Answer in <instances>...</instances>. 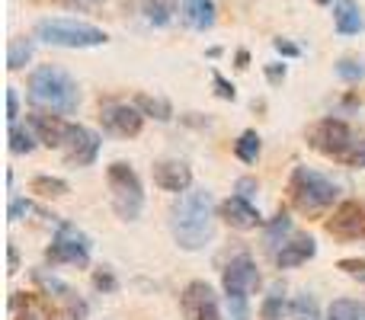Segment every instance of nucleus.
Wrapping results in <instances>:
<instances>
[{
    "label": "nucleus",
    "instance_id": "9b49d317",
    "mask_svg": "<svg viewBox=\"0 0 365 320\" xmlns=\"http://www.w3.org/2000/svg\"><path fill=\"white\" fill-rule=\"evenodd\" d=\"M327 231L340 240H359L365 237V208L359 202H343L327 221Z\"/></svg>",
    "mask_w": 365,
    "mask_h": 320
},
{
    "label": "nucleus",
    "instance_id": "7c9ffc66",
    "mask_svg": "<svg viewBox=\"0 0 365 320\" xmlns=\"http://www.w3.org/2000/svg\"><path fill=\"white\" fill-rule=\"evenodd\" d=\"M212 81H215V87H218V96H221V100H234V96H237V93H234V83H227L221 74H215Z\"/></svg>",
    "mask_w": 365,
    "mask_h": 320
},
{
    "label": "nucleus",
    "instance_id": "4468645a",
    "mask_svg": "<svg viewBox=\"0 0 365 320\" xmlns=\"http://www.w3.org/2000/svg\"><path fill=\"white\" fill-rule=\"evenodd\" d=\"M221 218L227 221L237 231H250V227H259V212L250 205V199H240V195H231L227 202H221Z\"/></svg>",
    "mask_w": 365,
    "mask_h": 320
},
{
    "label": "nucleus",
    "instance_id": "e433bc0d",
    "mask_svg": "<svg viewBox=\"0 0 365 320\" xmlns=\"http://www.w3.org/2000/svg\"><path fill=\"white\" fill-rule=\"evenodd\" d=\"M10 272H16V247H10Z\"/></svg>",
    "mask_w": 365,
    "mask_h": 320
},
{
    "label": "nucleus",
    "instance_id": "0eeeda50",
    "mask_svg": "<svg viewBox=\"0 0 365 320\" xmlns=\"http://www.w3.org/2000/svg\"><path fill=\"white\" fill-rule=\"evenodd\" d=\"M45 259L51 266H87L90 263V240L87 234H81L74 224H61L58 237L51 240V247L45 250Z\"/></svg>",
    "mask_w": 365,
    "mask_h": 320
},
{
    "label": "nucleus",
    "instance_id": "c9c22d12",
    "mask_svg": "<svg viewBox=\"0 0 365 320\" xmlns=\"http://www.w3.org/2000/svg\"><path fill=\"white\" fill-rule=\"evenodd\" d=\"M349 160H353V163H362V167H365V138L359 141V145H356V151H353V158H349Z\"/></svg>",
    "mask_w": 365,
    "mask_h": 320
},
{
    "label": "nucleus",
    "instance_id": "f8f14e48",
    "mask_svg": "<svg viewBox=\"0 0 365 320\" xmlns=\"http://www.w3.org/2000/svg\"><path fill=\"white\" fill-rule=\"evenodd\" d=\"M103 125L109 128L113 135H122V138H135L145 125V115H141L138 106H128V103H115V106L103 109Z\"/></svg>",
    "mask_w": 365,
    "mask_h": 320
},
{
    "label": "nucleus",
    "instance_id": "6ab92c4d",
    "mask_svg": "<svg viewBox=\"0 0 365 320\" xmlns=\"http://www.w3.org/2000/svg\"><path fill=\"white\" fill-rule=\"evenodd\" d=\"M182 23L195 32L215 26V0H182Z\"/></svg>",
    "mask_w": 365,
    "mask_h": 320
},
{
    "label": "nucleus",
    "instance_id": "473e14b6",
    "mask_svg": "<svg viewBox=\"0 0 365 320\" xmlns=\"http://www.w3.org/2000/svg\"><path fill=\"white\" fill-rule=\"evenodd\" d=\"M253 192H257V180H250V176L237 180V195H240V199H250Z\"/></svg>",
    "mask_w": 365,
    "mask_h": 320
},
{
    "label": "nucleus",
    "instance_id": "6e6552de",
    "mask_svg": "<svg viewBox=\"0 0 365 320\" xmlns=\"http://www.w3.org/2000/svg\"><path fill=\"white\" fill-rule=\"evenodd\" d=\"M311 145L317 148V151H324V154H330V158H353V135H349V128H346V122H340V119H324V122H317L314 128H311Z\"/></svg>",
    "mask_w": 365,
    "mask_h": 320
},
{
    "label": "nucleus",
    "instance_id": "423d86ee",
    "mask_svg": "<svg viewBox=\"0 0 365 320\" xmlns=\"http://www.w3.org/2000/svg\"><path fill=\"white\" fill-rule=\"evenodd\" d=\"M289 192H292V202H295L302 212H321V208L334 205V202H336V192H340V189H336L334 182L327 180V176L314 173V170L295 167Z\"/></svg>",
    "mask_w": 365,
    "mask_h": 320
},
{
    "label": "nucleus",
    "instance_id": "20e7f679",
    "mask_svg": "<svg viewBox=\"0 0 365 320\" xmlns=\"http://www.w3.org/2000/svg\"><path fill=\"white\" fill-rule=\"evenodd\" d=\"M106 182H109V199L122 221H135L145 205V192H141V180L128 163H109L106 167Z\"/></svg>",
    "mask_w": 365,
    "mask_h": 320
},
{
    "label": "nucleus",
    "instance_id": "cd10ccee",
    "mask_svg": "<svg viewBox=\"0 0 365 320\" xmlns=\"http://www.w3.org/2000/svg\"><path fill=\"white\" fill-rule=\"evenodd\" d=\"M32 58V45L29 42H10V58H6V64H10V71H19L26 61Z\"/></svg>",
    "mask_w": 365,
    "mask_h": 320
},
{
    "label": "nucleus",
    "instance_id": "ddd939ff",
    "mask_svg": "<svg viewBox=\"0 0 365 320\" xmlns=\"http://www.w3.org/2000/svg\"><path fill=\"white\" fill-rule=\"evenodd\" d=\"M154 182L167 192H186L192 186V170L182 160H160L154 163Z\"/></svg>",
    "mask_w": 365,
    "mask_h": 320
},
{
    "label": "nucleus",
    "instance_id": "f03ea898",
    "mask_svg": "<svg viewBox=\"0 0 365 320\" xmlns=\"http://www.w3.org/2000/svg\"><path fill=\"white\" fill-rule=\"evenodd\" d=\"M29 100L42 109H51V113H74L81 103V90L68 71L55 68V64H42L29 74Z\"/></svg>",
    "mask_w": 365,
    "mask_h": 320
},
{
    "label": "nucleus",
    "instance_id": "c756f323",
    "mask_svg": "<svg viewBox=\"0 0 365 320\" xmlns=\"http://www.w3.org/2000/svg\"><path fill=\"white\" fill-rule=\"evenodd\" d=\"M93 285H96V289H103V291H115V285H119V282H115V276L109 269H103V272H96V276H93Z\"/></svg>",
    "mask_w": 365,
    "mask_h": 320
},
{
    "label": "nucleus",
    "instance_id": "58836bf2",
    "mask_svg": "<svg viewBox=\"0 0 365 320\" xmlns=\"http://www.w3.org/2000/svg\"><path fill=\"white\" fill-rule=\"evenodd\" d=\"M317 4H330V0H317Z\"/></svg>",
    "mask_w": 365,
    "mask_h": 320
},
{
    "label": "nucleus",
    "instance_id": "a878e982",
    "mask_svg": "<svg viewBox=\"0 0 365 320\" xmlns=\"http://www.w3.org/2000/svg\"><path fill=\"white\" fill-rule=\"evenodd\" d=\"M292 317H295V320H321V317H317V304H314V298L298 295L295 301H292Z\"/></svg>",
    "mask_w": 365,
    "mask_h": 320
},
{
    "label": "nucleus",
    "instance_id": "4c0bfd02",
    "mask_svg": "<svg viewBox=\"0 0 365 320\" xmlns=\"http://www.w3.org/2000/svg\"><path fill=\"white\" fill-rule=\"evenodd\" d=\"M237 68H247V51H237Z\"/></svg>",
    "mask_w": 365,
    "mask_h": 320
},
{
    "label": "nucleus",
    "instance_id": "bb28decb",
    "mask_svg": "<svg viewBox=\"0 0 365 320\" xmlns=\"http://www.w3.org/2000/svg\"><path fill=\"white\" fill-rule=\"evenodd\" d=\"M336 77H343V81H346V83L362 81V77H365L362 61H356V58H343V61L336 64Z\"/></svg>",
    "mask_w": 365,
    "mask_h": 320
},
{
    "label": "nucleus",
    "instance_id": "dca6fc26",
    "mask_svg": "<svg viewBox=\"0 0 365 320\" xmlns=\"http://www.w3.org/2000/svg\"><path fill=\"white\" fill-rule=\"evenodd\" d=\"M32 132L38 135V141L48 148H61L64 145V135H68V125L71 122H64L61 115H45V113H32L29 119Z\"/></svg>",
    "mask_w": 365,
    "mask_h": 320
},
{
    "label": "nucleus",
    "instance_id": "7ed1b4c3",
    "mask_svg": "<svg viewBox=\"0 0 365 320\" xmlns=\"http://www.w3.org/2000/svg\"><path fill=\"white\" fill-rule=\"evenodd\" d=\"M36 36L58 48H96V45H106L109 38L100 26L81 23V19H42L36 26Z\"/></svg>",
    "mask_w": 365,
    "mask_h": 320
},
{
    "label": "nucleus",
    "instance_id": "f3484780",
    "mask_svg": "<svg viewBox=\"0 0 365 320\" xmlns=\"http://www.w3.org/2000/svg\"><path fill=\"white\" fill-rule=\"evenodd\" d=\"M334 26L340 36H359L365 29L359 4H356V0H336L334 4Z\"/></svg>",
    "mask_w": 365,
    "mask_h": 320
},
{
    "label": "nucleus",
    "instance_id": "2eb2a0df",
    "mask_svg": "<svg viewBox=\"0 0 365 320\" xmlns=\"http://www.w3.org/2000/svg\"><path fill=\"white\" fill-rule=\"evenodd\" d=\"M314 253H317L314 237H308V234H295V237H292L289 244H282V250L276 253V263H279V269H295V266L308 263Z\"/></svg>",
    "mask_w": 365,
    "mask_h": 320
},
{
    "label": "nucleus",
    "instance_id": "9d476101",
    "mask_svg": "<svg viewBox=\"0 0 365 320\" xmlns=\"http://www.w3.org/2000/svg\"><path fill=\"white\" fill-rule=\"evenodd\" d=\"M61 148H64V160L71 167H90L96 160V154H100V138L83 125H68Z\"/></svg>",
    "mask_w": 365,
    "mask_h": 320
},
{
    "label": "nucleus",
    "instance_id": "b1692460",
    "mask_svg": "<svg viewBox=\"0 0 365 320\" xmlns=\"http://www.w3.org/2000/svg\"><path fill=\"white\" fill-rule=\"evenodd\" d=\"M32 192H38V195H64L68 192V182L58 180V176H36V180H32Z\"/></svg>",
    "mask_w": 365,
    "mask_h": 320
},
{
    "label": "nucleus",
    "instance_id": "5701e85b",
    "mask_svg": "<svg viewBox=\"0 0 365 320\" xmlns=\"http://www.w3.org/2000/svg\"><path fill=\"white\" fill-rule=\"evenodd\" d=\"M138 109H145L148 115H154V119H160V122H167L173 115L170 103L160 100V96H138Z\"/></svg>",
    "mask_w": 365,
    "mask_h": 320
},
{
    "label": "nucleus",
    "instance_id": "4be33fe9",
    "mask_svg": "<svg viewBox=\"0 0 365 320\" xmlns=\"http://www.w3.org/2000/svg\"><path fill=\"white\" fill-rule=\"evenodd\" d=\"M234 154H237L244 163H257V158H259V135L257 132H244L237 138V145H234Z\"/></svg>",
    "mask_w": 365,
    "mask_h": 320
},
{
    "label": "nucleus",
    "instance_id": "aec40b11",
    "mask_svg": "<svg viewBox=\"0 0 365 320\" xmlns=\"http://www.w3.org/2000/svg\"><path fill=\"white\" fill-rule=\"evenodd\" d=\"M141 13L151 26H167L177 13V6H173V0H141Z\"/></svg>",
    "mask_w": 365,
    "mask_h": 320
},
{
    "label": "nucleus",
    "instance_id": "1a4fd4ad",
    "mask_svg": "<svg viewBox=\"0 0 365 320\" xmlns=\"http://www.w3.org/2000/svg\"><path fill=\"white\" fill-rule=\"evenodd\" d=\"M182 320H221L218 298L208 282H189L180 295Z\"/></svg>",
    "mask_w": 365,
    "mask_h": 320
},
{
    "label": "nucleus",
    "instance_id": "2f4dec72",
    "mask_svg": "<svg viewBox=\"0 0 365 320\" xmlns=\"http://www.w3.org/2000/svg\"><path fill=\"white\" fill-rule=\"evenodd\" d=\"M6 113H10V115H6V119H10V122H16V115H19V96H16V90H6Z\"/></svg>",
    "mask_w": 365,
    "mask_h": 320
},
{
    "label": "nucleus",
    "instance_id": "a211bd4d",
    "mask_svg": "<svg viewBox=\"0 0 365 320\" xmlns=\"http://www.w3.org/2000/svg\"><path fill=\"white\" fill-rule=\"evenodd\" d=\"M13 320H55L51 317V308L45 304V298L38 295H26V291H16L10 301Z\"/></svg>",
    "mask_w": 365,
    "mask_h": 320
},
{
    "label": "nucleus",
    "instance_id": "393cba45",
    "mask_svg": "<svg viewBox=\"0 0 365 320\" xmlns=\"http://www.w3.org/2000/svg\"><path fill=\"white\" fill-rule=\"evenodd\" d=\"M32 148H36V135L26 132V128H10V151L13 154H29Z\"/></svg>",
    "mask_w": 365,
    "mask_h": 320
},
{
    "label": "nucleus",
    "instance_id": "39448f33",
    "mask_svg": "<svg viewBox=\"0 0 365 320\" xmlns=\"http://www.w3.org/2000/svg\"><path fill=\"white\" fill-rule=\"evenodd\" d=\"M221 282H225V295H227V304H231L234 320H247L250 317V311H247V298H250V291H257V285H259L257 263H253L250 257H234L231 263L225 266Z\"/></svg>",
    "mask_w": 365,
    "mask_h": 320
},
{
    "label": "nucleus",
    "instance_id": "f257e3e1",
    "mask_svg": "<svg viewBox=\"0 0 365 320\" xmlns=\"http://www.w3.org/2000/svg\"><path fill=\"white\" fill-rule=\"evenodd\" d=\"M170 231L182 250L208 247V240L215 237V221H212V195L205 189L180 195V202L170 212Z\"/></svg>",
    "mask_w": 365,
    "mask_h": 320
},
{
    "label": "nucleus",
    "instance_id": "412c9836",
    "mask_svg": "<svg viewBox=\"0 0 365 320\" xmlns=\"http://www.w3.org/2000/svg\"><path fill=\"white\" fill-rule=\"evenodd\" d=\"M330 320H365V301H356V298H340L327 308Z\"/></svg>",
    "mask_w": 365,
    "mask_h": 320
},
{
    "label": "nucleus",
    "instance_id": "f704fd0d",
    "mask_svg": "<svg viewBox=\"0 0 365 320\" xmlns=\"http://www.w3.org/2000/svg\"><path fill=\"white\" fill-rule=\"evenodd\" d=\"M266 77H269L272 83H279L285 77V68H282V64H269V68H266Z\"/></svg>",
    "mask_w": 365,
    "mask_h": 320
},
{
    "label": "nucleus",
    "instance_id": "72a5a7b5",
    "mask_svg": "<svg viewBox=\"0 0 365 320\" xmlns=\"http://www.w3.org/2000/svg\"><path fill=\"white\" fill-rule=\"evenodd\" d=\"M272 45H276V51H279V55H289V58H295V55H298V45L285 42V38H276V42H272Z\"/></svg>",
    "mask_w": 365,
    "mask_h": 320
},
{
    "label": "nucleus",
    "instance_id": "c85d7f7f",
    "mask_svg": "<svg viewBox=\"0 0 365 320\" xmlns=\"http://www.w3.org/2000/svg\"><path fill=\"white\" fill-rule=\"evenodd\" d=\"M282 311H285L282 295H269L263 301V308H259V317H263V320H279V317H282Z\"/></svg>",
    "mask_w": 365,
    "mask_h": 320
}]
</instances>
